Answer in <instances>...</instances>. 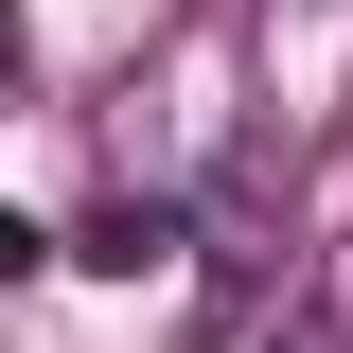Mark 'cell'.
<instances>
[{"mask_svg": "<svg viewBox=\"0 0 353 353\" xmlns=\"http://www.w3.org/2000/svg\"><path fill=\"white\" fill-rule=\"evenodd\" d=\"M194 248H212V318H248L265 301V265H283V176H212V212H194Z\"/></svg>", "mask_w": 353, "mask_h": 353, "instance_id": "6da1fadb", "label": "cell"}, {"mask_svg": "<svg viewBox=\"0 0 353 353\" xmlns=\"http://www.w3.org/2000/svg\"><path fill=\"white\" fill-rule=\"evenodd\" d=\"M159 248H194V212H159V194H106L71 265H106V283H141V265H159Z\"/></svg>", "mask_w": 353, "mask_h": 353, "instance_id": "7a4b0ae2", "label": "cell"}, {"mask_svg": "<svg viewBox=\"0 0 353 353\" xmlns=\"http://www.w3.org/2000/svg\"><path fill=\"white\" fill-rule=\"evenodd\" d=\"M283 353H353V336H336V318H283Z\"/></svg>", "mask_w": 353, "mask_h": 353, "instance_id": "3957f363", "label": "cell"}]
</instances>
